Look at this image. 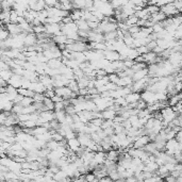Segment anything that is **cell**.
<instances>
[{"label": "cell", "instance_id": "obj_1", "mask_svg": "<svg viewBox=\"0 0 182 182\" xmlns=\"http://www.w3.org/2000/svg\"><path fill=\"white\" fill-rule=\"evenodd\" d=\"M161 113H162V117H163V125H164V128L168 126L169 123L174 120L176 117L178 116L177 113L174 111L173 107H165L164 109L161 110Z\"/></svg>", "mask_w": 182, "mask_h": 182}, {"label": "cell", "instance_id": "obj_2", "mask_svg": "<svg viewBox=\"0 0 182 182\" xmlns=\"http://www.w3.org/2000/svg\"><path fill=\"white\" fill-rule=\"evenodd\" d=\"M161 12H163L167 17H173L175 15L179 14V11L176 9V7L174 5V2L167 3V5L161 7Z\"/></svg>", "mask_w": 182, "mask_h": 182}, {"label": "cell", "instance_id": "obj_3", "mask_svg": "<svg viewBox=\"0 0 182 182\" xmlns=\"http://www.w3.org/2000/svg\"><path fill=\"white\" fill-rule=\"evenodd\" d=\"M141 98L143 100H145L148 105H151V103L156 102V93L152 91H149V89H145L144 92L141 93Z\"/></svg>", "mask_w": 182, "mask_h": 182}, {"label": "cell", "instance_id": "obj_4", "mask_svg": "<svg viewBox=\"0 0 182 182\" xmlns=\"http://www.w3.org/2000/svg\"><path fill=\"white\" fill-rule=\"evenodd\" d=\"M149 142H151L149 135L148 134H143V135H140L133 143V147L134 148H144L146 145Z\"/></svg>", "mask_w": 182, "mask_h": 182}, {"label": "cell", "instance_id": "obj_5", "mask_svg": "<svg viewBox=\"0 0 182 182\" xmlns=\"http://www.w3.org/2000/svg\"><path fill=\"white\" fill-rule=\"evenodd\" d=\"M103 54H105V58L110 61V62L120 60V53L118 51H116V50H105Z\"/></svg>", "mask_w": 182, "mask_h": 182}, {"label": "cell", "instance_id": "obj_6", "mask_svg": "<svg viewBox=\"0 0 182 182\" xmlns=\"http://www.w3.org/2000/svg\"><path fill=\"white\" fill-rule=\"evenodd\" d=\"M5 27H7V30L9 31L11 35H17V34H19V33L23 32L20 26H19V23H8V25H5Z\"/></svg>", "mask_w": 182, "mask_h": 182}, {"label": "cell", "instance_id": "obj_7", "mask_svg": "<svg viewBox=\"0 0 182 182\" xmlns=\"http://www.w3.org/2000/svg\"><path fill=\"white\" fill-rule=\"evenodd\" d=\"M78 140L80 141V144L83 147H87L89 143L92 141L91 134L89 133H78Z\"/></svg>", "mask_w": 182, "mask_h": 182}, {"label": "cell", "instance_id": "obj_8", "mask_svg": "<svg viewBox=\"0 0 182 182\" xmlns=\"http://www.w3.org/2000/svg\"><path fill=\"white\" fill-rule=\"evenodd\" d=\"M67 147L69 148L72 151L77 152L78 149L81 147V144H80V141L78 140V138H70V140H67Z\"/></svg>", "mask_w": 182, "mask_h": 182}, {"label": "cell", "instance_id": "obj_9", "mask_svg": "<svg viewBox=\"0 0 182 182\" xmlns=\"http://www.w3.org/2000/svg\"><path fill=\"white\" fill-rule=\"evenodd\" d=\"M105 159H107V152L105 151H97L95 153V156H94L93 161L95 162V163L98 164V165H100V164L105 163Z\"/></svg>", "mask_w": 182, "mask_h": 182}, {"label": "cell", "instance_id": "obj_10", "mask_svg": "<svg viewBox=\"0 0 182 182\" xmlns=\"http://www.w3.org/2000/svg\"><path fill=\"white\" fill-rule=\"evenodd\" d=\"M126 97V100L128 103H134V102H138V100L141 99V93H138V92H131L129 93Z\"/></svg>", "mask_w": 182, "mask_h": 182}, {"label": "cell", "instance_id": "obj_11", "mask_svg": "<svg viewBox=\"0 0 182 182\" xmlns=\"http://www.w3.org/2000/svg\"><path fill=\"white\" fill-rule=\"evenodd\" d=\"M148 76V67L144 68V69H141L138 71H135L133 74L132 76V79L133 81H138V80H142L144 79L145 77H147Z\"/></svg>", "mask_w": 182, "mask_h": 182}, {"label": "cell", "instance_id": "obj_12", "mask_svg": "<svg viewBox=\"0 0 182 182\" xmlns=\"http://www.w3.org/2000/svg\"><path fill=\"white\" fill-rule=\"evenodd\" d=\"M166 17H167V16L164 14L163 12L160 11V12H156V13H154V14H151V16H150L149 19L153 23H161V21H163Z\"/></svg>", "mask_w": 182, "mask_h": 182}, {"label": "cell", "instance_id": "obj_13", "mask_svg": "<svg viewBox=\"0 0 182 182\" xmlns=\"http://www.w3.org/2000/svg\"><path fill=\"white\" fill-rule=\"evenodd\" d=\"M47 64H48V66H49L50 68H56V69H60V68L64 65L62 60H61V59H56V58L50 59V60L47 62Z\"/></svg>", "mask_w": 182, "mask_h": 182}, {"label": "cell", "instance_id": "obj_14", "mask_svg": "<svg viewBox=\"0 0 182 182\" xmlns=\"http://www.w3.org/2000/svg\"><path fill=\"white\" fill-rule=\"evenodd\" d=\"M116 115H117V112L114 109H112V108H108L105 111H102L103 119H114Z\"/></svg>", "mask_w": 182, "mask_h": 182}, {"label": "cell", "instance_id": "obj_15", "mask_svg": "<svg viewBox=\"0 0 182 182\" xmlns=\"http://www.w3.org/2000/svg\"><path fill=\"white\" fill-rule=\"evenodd\" d=\"M120 150H116V149H111L107 152V159H110L112 161L117 162L118 161V158H119V154H120Z\"/></svg>", "mask_w": 182, "mask_h": 182}, {"label": "cell", "instance_id": "obj_16", "mask_svg": "<svg viewBox=\"0 0 182 182\" xmlns=\"http://www.w3.org/2000/svg\"><path fill=\"white\" fill-rule=\"evenodd\" d=\"M17 91H18V93L20 94V95H23V97H34L35 95V92L33 91V89H26V87H19V89H17Z\"/></svg>", "mask_w": 182, "mask_h": 182}, {"label": "cell", "instance_id": "obj_17", "mask_svg": "<svg viewBox=\"0 0 182 182\" xmlns=\"http://www.w3.org/2000/svg\"><path fill=\"white\" fill-rule=\"evenodd\" d=\"M135 15L138 17L140 19H149L150 16H151V14H150L149 12H148V10L146 9V8H144V9H142L141 11H136L135 12Z\"/></svg>", "mask_w": 182, "mask_h": 182}, {"label": "cell", "instance_id": "obj_18", "mask_svg": "<svg viewBox=\"0 0 182 182\" xmlns=\"http://www.w3.org/2000/svg\"><path fill=\"white\" fill-rule=\"evenodd\" d=\"M52 40L56 42V45H60V44H67V41L68 38L66 36L65 34H60V35H54L52 36Z\"/></svg>", "mask_w": 182, "mask_h": 182}, {"label": "cell", "instance_id": "obj_19", "mask_svg": "<svg viewBox=\"0 0 182 182\" xmlns=\"http://www.w3.org/2000/svg\"><path fill=\"white\" fill-rule=\"evenodd\" d=\"M76 23H77L79 30H85V31H89L91 28L89 26V21L85 20V19H79V20H76Z\"/></svg>", "mask_w": 182, "mask_h": 182}, {"label": "cell", "instance_id": "obj_20", "mask_svg": "<svg viewBox=\"0 0 182 182\" xmlns=\"http://www.w3.org/2000/svg\"><path fill=\"white\" fill-rule=\"evenodd\" d=\"M14 101L12 100H7V101H1V110L2 111H9L11 112L13 107H14Z\"/></svg>", "mask_w": 182, "mask_h": 182}, {"label": "cell", "instance_id": "obj_21", "mask_svg": "<svg viewBox=\"0 0 182 182\" xmlns=\"http://www.w3.org/2000/svg\"><path fill=\"white\" fill-rule=\"evenodd\" d=\"M44 105H45V111L46 110H54V101L52 100L49 97H46L44 100Z\"/></svg>", "mask_w": 182, "mask_h": 182}, {"label": "cell", "instance_id": "obj_22", "mask_svg": "<svg viewBox=\"0 0 182 182\" xmlns=\"http://www.w3.org/2000/svg\"><path fill=\"white\" fill-rule=\"evenodd\" d=\"M12 76H13V71H12V69L1 70V72H0V77H1V79L5 80V81H9V80L11 79Z\"/></svg>", "mask_w": 182, "mask_h": 182}, {"label": "cell", "instance_id": "obj_23", "mask_svg": "<svg viewBox=\"0 0 182 182\" xmlns=\"http://www.w3.org/2000/svg\"><path fill=\"white\" fill-rule=\"evenodd\" d=\"M138 17L136 16L135 14L134 15H131V16H129L128 18L126 19V23L128 25L129 27L131 26H134V25H138Z\"/></svg>", "mask_w": 182, "mask_h": 182}, {"label": "cell", "instance_id": "obj_24", "mask_svg": "<svg viewBox=\"0 0 182 182\" xmlns=\"http://www.w3.org/2000/svg\"><path fill=\"white\" fill-rule=\"evenodd\" d=\"M117 38H118V32H117V30L112 31V32H109V33H105V41H114V40H117Z\"/></svg>", "mask_w": 182, "mask_h": 182}, {"label": "cell", "instance_id": "obj_25", "mask_svg": "<svg viewBox=\"0 0 182 182\" xmlns=\"http://www.w3.org/2000/svg\"><path fill=\"white\" fill-rule=\"evenodd\" d=\"M59 146H60V142H58V141H56V140H50L49 142H47V144H46V147L50 150L58 149Z\"/></svg>", "mask_w": 182, "mask_h": 182}, {"label": "cell", "instance_id": "obj_26", "mask_svg": "<svg viewBox=\"0 0 182 182\" xmlns=\"http://www.w3.org/2000/svg\"><path fill=\"white\" fill-rule=\"evenodd\" d=\"M19 103H20L23 107H28V105H31L34 103V99H33L32 97H23Z\"/></svg>", "mask_w": 182, "mask_h": 182}, {"label": "cell", "instance_id": "obj_27", "mask_svg": "<svg viewBox=\"0 0 182 182\" xmlns=\"http://www.w3.org/2000/svg\"><path fill=\"white\" fill-rule=\"evenodd\" d=\"M146 9L148 10V12H149L150 14H154V13H156V12L161 11V8L158 7V5H147Z\"/></svg>", "mask_w": 182, "mask_h": 182}, {"label": "cell", "instance_id": "obj_28", "mask_svg": "<svg viewBox=\"0 0 182 182\" xmlns=\"http://www.w3.org/2000/svg\"><path fill=\"white\" fill-rule=\"evenodd\" d=\"M115 105H118L120 107H127L128 105V102L126 100V97H118V98L114 99Z\"/></svg>", "mask_w": 182, "mask_h": 182}, {"label": "cell", "instance_id": "obj_29", "mask_svg": "<svg viewBox=\"0 0 182 182\" xmlns=\"http://www.w3.org/2000/svg\"><path fill=\"white\" fill-rule=\"evenodd\" d=\"M23 107L20 105V103H15L13 109H12V112L18 115V114H21V113H23Z\"/></svg>", "mask_w": 182, "mask_h": 182}, {"label": "cell", "instance_id": "obj_30", "mask_svg": "<svg viewBox=\"0 0 182 182\" xmlns=\"http://www.w3.org/2000/svg\"><path fill=\"white\" fill-rule=\"evenodd\" d=\"M152 30H153L154 33H158V32H161V31H163L164 27H163V25H162V23H154L153 26H152Z\"/></svg>", "mask_w": 182, "mask_h": 182}, {"label": "cell", "instance_id": "obj_31", "mask_svg": "<svg viewBox=\"0 0 182 182\" xmlns=\"http://www.w3.org/2000/svg\"><path fill=\"white\" fill-rule=\"evenodd\" d=\"M45 98H46V96L44 93H35L34 97H33L34 101H41V102H44Z\"/></svg>", "mask_w": 182, "mask_h": 182}, {"label": "cell", "instance_id": "obj_32", "mask_svg": "<svg viewBox=\"0 0 182 182\" xmlns=\"http://www.w3.org/2000/svg\"><path fill=\"white\" fill-rule=\"evenodd\" d=\"M97 180H99L98 178H97V176L95 175V173H87L86 175H85V181H97Z\"/></svg>", "mask_w": 182, "mask_h": 182}, {"label": "cell", "instance_id": "obj_33", "mask_svg": "<svg viewBox=\"0 0 182 182\" xmlns=\"http://www.w3.org/2000/svg\"><path fill=\"white\" fill-rule=\"evenodd\" d=\"M136 50H138V54H145V53H147V52H149V48L147 47V45H144V46H140L136 48Z\"/></svg>", "mask_w": 182, "mask_h": 182}, {"label": "cell", "instance_id": "obj_34", "mask_svg": "<svg viewBox=\"0 0 182 182\" xmlns=\"http://www.w3.org/2000/svg\"><path fill=\"white\" fill-rule=\"evenodd\" d=\"M54 111H61V110H65V103L63 101H60V102H54Z\"/></svg>", "mask_w": 182, "mask_h": 182}, {"label": "cell", "instance_id": "obj_35", "mask_svg": "<svg viewBox=\"0 0 182 182\" xmlns=\"http://www.w3.org/2000/svg\"><path fill=\"white\" fill-rule=\"evenodd\" d=\"M141 28H142V27L138 26V25H134V26L129 27V32H130L131 34L133 35V34H135V33L140 32V31H141Z\"/></svg>", "mask_w": 182, "mask_h": 182}, {"label": "cell", "instance_id": "obj_36", "mask_svg": "<svg viewBox=\"0 0 182 182\" xmlns=\"http://www.w3.org/2000/svg\"><path fill=\"white\" fill-rule=\"evenodd\" d=\"M47 7H56V5L59 2V0H45Z\"/></svg>", "mask_w": 182, "mask_h": 182}, {"label": "cell", "instance_id": "obj_37", "mask_svg": "<svg viewBox=\"0 0 182 182\" xmlns=\"http://www.w3.org/2000/svg\"><path fill=\"white\" fill-rule=\"evenodd\" d=\"M156 45H158V44H156V41H150V42L147 44V47L149 48L150 51H152V50H153V48L156 46Z\"/></svg>", "mask_w": 182, "mask_h": 182}, {"label": "cell", "instance_id": "obj_38", "mask_svg": "<svg viewBox=\"0 0 182 182\" xmlns=\"http://www.w3.org/2000/svg\"><path fill=\"white\" fill-rule=\"evenodd\" d=\"M164 180H166V181H168V182H173V181H177V178H176L175 176L171 175V174H169L167 177L164 178Z\"/></svg>", "mask_w": 182, "mask_h": 182}, {"label": "cell", "instance_id": "obj_39", "mask_svg": "<svg viewBox=\"0 0 182 182\" xmlns=\"http://www.w3.org/2000/svg\"><path fill=\"white\" fill-rule=\"evenodd\" d=\"M51 99L54 101V102H60V101H63V100H64V98H63V97H61V96L56 95V94L53 96V97H52Z\"/></svg>", "mask_w": 182, "mask_h": 182}, {"label": "cell", "instance_id": "obj_40", "mask_svg": "<svg viewBox=\"0 0 182 182\" xmlns=\"http://www.w3.org/2000/svg\"><path fill=\"white\" fill-rule=\"evenodd\" d=\"M176 138H177L178 141L182 140V129H180V130L177 132V134H176Z\"/></svg>", "mask_w": 182, "mask_h": 182}, {"label": "cell", "instance_id": "obj_41", "mask_svg": "<svg viewBox=\"0 0 182 182\" xmlns=\"http://www.w3.org/2000/svg\"><path fill=\"white\" fill-rule=\"evenodd\" d=\"M177 117H178V119H179V121H180V125L182 126V113H181V114L178 115Z\"/></svg>", "mask_w": 182, "mask_h": 182}]
</instances>
